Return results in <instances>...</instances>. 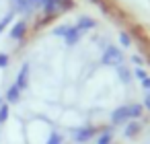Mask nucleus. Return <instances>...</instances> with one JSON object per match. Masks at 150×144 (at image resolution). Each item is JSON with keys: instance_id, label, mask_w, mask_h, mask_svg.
Listing matches in <instances>:
<instances>
[{"instance_id": "21", "label": "nucleus", "mask_w": 150, "mask_h": 144, "mask_svg": "<svg viewBox=\"0 0 150 144\" xmlns=\"http://www.w3.org/2000/svg\"><path fill=\"white\" fill-rule=\"evenodd\" d=\"M91 2H95V4H101V0H91Z\"/></svg>"}, {"instance_id": "15", "label": "nucleus", "mask_w": 150, "mask_h": 144, "mask_svg": "<svg viewBox=\"0 0 150 144\" xmlns=\"http://www.w3.org/2000/svg\"><path fill=\"white\" fill-rule=\"evenodd\" d=\"M15 17H17V15H15L13 11H8V13H6L4 17H0V33H4V29H8V27L13 25Z\"/></svg>"}, {"instance_id": "20", "label": "nucleus", "mask_w": 150, "mask_h": 144, "mask_svg": "<svg viewBox=\"0 0 150 144\" xmlns=\"http://www.w3.org/2000/svg\"><path fill=\"white\" fill-rule=\"evenodd\" d=\"M142 107H144V109H146V111L150 113V93H148V95L144 97V103H142Z\"/></svg>"}, {"instance_id": "19", "label": "nucleus", "mask_w": 150, "mask_h": 144, "mask_svg": "<svg viewBox=\"0 0 150 144\" xmlns=\"http://www.w3.org/2000/svg\"><path fill=\"white\" fill-rule=\"evenodd\" d=\"M132 62H134L136 68H142V64H144V60H142L140 56H132Z\"/></svg>"}, {"instance_id": "22", "label": "nucleus", "mask_w": 150, "mask_h": 144, "mask_svg": "<svg viewBox=\"0 0 150 144\" xmlns=\"http://www.w3.org/2000/svg\"><path fill=\"white\" fill-rule=\"evenodd\" d=\"M64 144H66V142H64Z\"/></svg>"}, {"instance_id": "18", "label": "nucleus", "mask_w": 150, "mask_h": 144, "mask_svg": "<svg viewBox=\"0 0 150 144\" xmlns=\"http://www.w3.org/2000/svg\"><path fill=\"white\" fill-rule=\"evenodd\" d=\"M8 64H11V56L4 54V52H0V70H2V68H8Z\"/></svg>"}, {"instance_id": "1", "label": "nucleus", "mask_w": 150, "mask_h": 144, "mask_svg": "<svg viewBox=\"0 0 150 144\" xmlns=\"http://www.w3.org/2000/svg\"><path fill=\"white\" fill-rule=\"evenodd\" d=\"M142 113H144V107H142L140 103L117 105V107L111 111L109 119H111V126H123V123H127V121H132V119H140Z\"/></svg>"}, {"instance_id": "9", "label": "nucleus", "mask_w": 150, "mask_h": 144, "mask_svg": "<svg viewBox=\"0 0 150 144\" xmlns=\"http://www.w3.org/2000/svg\"><path fill=\"white\" fill-rule=\"evenodd\" d=\"M115 74H117V80L121 82V84H129L132 80H134V72L125 66V64H119V66H115Z\"/></svg>"}, {"instance_id": "6", "label": "nucleus", "mask_w": 150, "mask_h": 144, "mask_svg": "<svg viewBox=\"0 0 150 144\" xmlns=\"http://www.w3.org/2000/svg\"><path fill=\"white\" fill-rule=\"evenodd\" d=\"M27 29H29V25H27L25 19H15L13 25H11V29H8V37L13 41H21L27 35Z\"/></svg>"}, {"instance_id": "5", "label": "nucleus", "mask_w": 150, "mask_h": 144, "mask_svg": "<svg viewBox=\"0 0 150 144\" xmlns=\"http://www.w3.org/2000/svg\"><path fill=\"white\" fill-rule=\"evenodd\" d=\"M97 136V128L95 126H78L76 130H74V134H72V138H74V142L76 144H88L93 138Z\"/></svg>"}, {"instance_id": "2", "label": "nucleus", "mask_w": 150, "mask_h": 144, "mask_svg": "<svg viewBox=\"0 0 150 144\" xmlns=\"http://www.w3.org/2000/svg\"><path fill=\"white\" fill-rule=\"evenodd\" d=\"M52 35L62 37L66 48H76V45L80 43V39H82L84 33H82L76 25H64V27H56V29L52 31Z\"/></svg>"}, {"instance_id": "14", "label": "nucleus", "mask_w": 150, "mask_h": 144, "mask_svg": "<svg viewBox=\"0 0 150 144\" xmlns=\"http://www.w3.org/2000/svg\"><path fill=\"white\" fill-rule=\"evenodd\" d=\"M95 144H113V130L111 128H103L97 134V142Z\"/></svg>"}, {"instance_id": "4", "label": "nucleus", "mask_w": 150, "mask_h": 144, "mask_svg": "<svg viewBox=\"0 0 150 144\" xmlns=\"http://www.w3.org/2000/svg\"><path fill=\"white\" fill-rule=\"evenodd\" d=\"M11 11L15 15L29 17L37 11V0H11Z\"/></svg>"}, {"instance_id": "11", "label": "nucleus", "mask_w": 150, "mask_h": 144, "mask_svg": "<svg viewBox=\"0 0 150 144\" xmlns=\"http://www.w3.org/2000/svg\"><path fill=\"white\" fill-rule=\"evenodd\" d=\"M76 27H78L82 33H86V31H93V29H97V21H95L93 17H88V15H82V17H78V21H76Z\"/></svg>"}, {"instance_id": "10", "label": "nucleus", "mask_w": 150, "mask_h": 144, "mask_svg": "<svg viewBox=\"0 0 150 144\" xmlns=\"http://www.w3.org/2000/svg\"><path fill=\"white\" fill-rule=\"evenodd\" d=\"M132 72H134V78L140 82V87H142L144 91H148V93H150V74H148L144 68H134Z\"/></svg>"}, {"instance_id": "8", "label": "nucleus", "mask_w": 150, "mask_h": 144, "mask_svg": "<svg viewBox=\"0 0 150 144\" xmlns=\"http://www.w3.org/2000/svg\"><path fill=\"white\" fill-rule=\"evenodd\" d=\"M2 97H4V101H6L8 105H17V103H21V99H23V91L13 82V84L6 89V93H4Z\"/></svg>"}, {"instance_id": "17", "label": "nucleus", "mask_w": 150, "mask_h": 144, "mask_svg": "<svg viewBox=\"0 0 150 144\" xmlns=\"http://www.w3.org/2000/svg\"><path fill=\"white\" fill-rule=\"evenodd\" d=\"M8 119H11V105L4 101L2 105H0V126H4Z\"/></svg>"}, {"instance_id": "3", "label": "nucleus", "mask_w": 150, "mask_h": 144, "mask_svg": "<svg viewBox=\"0 0 150 144\" xmlns=\"http://www.w3.org/2000/svg\"><path fill=\"white\" fill-rule=\"evenodd\" d=\"M99 64L101 66H119V64H125L123 62V50L119 45H105L101 58H99Z\"/></svg>"}, {"instance_id": "13", "label": "nucleus", "mask_w": 150, "mask_h": 144, "mask_svg": "<svg viewBox=\"0 0 150 144\" xmlns=\"http://www.w3.org/2000/svg\"><path fill=\"white\" fill-rule=\"evenodd\" d=\"M43 144H64V134L60 130H56V128H50Z\"/></svg>"}, {"instance_id": "12", "label": "nucleus", "mask_w": 150, "mask_h": 144, "mask_svg": "<svg viewBox=\"0 0 150 144\" xmlns=\"http://www.w3.org/2000/svg\"><path fill=\"white\" fill-rule=\"evenodd\" d=\"M125 128H123V136L125 138H136L138 134H140V130H142V126H140V121L138 119H132V121H127V123H123Z\"/></svg>"}, {"instance_id": "16", "label": "nucleus", "mask_w": 150, "mask_h": 144, "mask_svg": "<svg viewBox=\"0 0 150 144\" xmlns=\"http://www.w3.org/2000/svg\"><path fill=\"white\" fill-rule=\"evenodd\" d=\"M117 41H119V45H121V50H127V48H132V37L125 33V31H117Z\"/></svg>"}, {"instance_id": "7", "label": "nucleus", "mask_w": 150, "mask_h": 144, "mask_svg": "<svg viewBox=\"0 0 150 144\" xmlns=\"http://www.w3.org/2000/svg\"><path fill=\"white\" fill-rule=\"evenodd\" d=\"M29 74H31V64L29 62H23V66L19 68V72H17V80H15V84L25 93V89L29 87Z\"/></svg>"}]
</instances>
